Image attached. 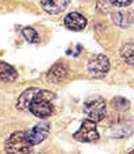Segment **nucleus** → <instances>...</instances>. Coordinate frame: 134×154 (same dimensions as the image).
<instances>
[{"mask_svg": "<svg viewBox=\"0 0 134 154\" xmlns=\"http://www.w3.org/2000/svg\"><path fill=\"white\" fill-rule=\"evenodd\" d=\"M54 100H56V95L53 92L38 89V92L34 95L31 103H30L29 111L34 116L46 119L54 112Z\"/></svg>", "mask_w": 134, "mask_h": 154, "instance_id": "obj_1", "label": "nucleus"}, {"mask_svg": "<svg viewBox=\"0 0 134 154\" xmlns=\"http://www.w3.org/2000/svg\"><path fill=\"white\" fill-rule=\"evenodd\" d=\"M33 146L26 131H15L5 142V152L7 154H33Z\"/></svg>", "mask_w": 134, "mask_h": 154, "instance_id": "obj_2", "label": "nucleus"}, {"mask_svg": "<svg viewBox=\"0 0 134 154\" xmlns=\"http://www.w3.org/2000/svg\"><path fill=\"white\" fill-rule=\"evenodd\" d=\"M84 114L88 116V119H92L95 122H100L103 120V118L107 114V104H106V100L100 96H95V97H91L84 103Z\"/></svg>", "mask_w": 134, "mask_h": 154, "instance_id": "obj_3", "label": "nucleus"}, {"mask_svg": "<svg viewBox=\"0 0 134 154\" xmlns=\"http://www.w3.org/2000/svg\"><path fill=\"white\" fill-rule=\"evenodd\" d=\"M88 73L95 79H102L110 70V61L104 54H95L88 60L87 64Z\"/></svg>", "mask_w": 134, "mask_h": 154, "instance_id": "obj_4", "label": "nucleus"}, {"mask_svg": "<svg viewBox=\"0 0 134 154\" xmlns=\"http://www.w3.org/2000/svg\"><path fill=\"white\" fill-rule=\"evenodd\" d=\"M73 139L79 142H96L99 141V133L96 130V122L92 119L83 120L79 131L73 134Z\"/></svg>", "mask_w": 134, "mask_h": 154, "instance_id": "obj_5", "label": "nucleus"}, {"mask_svg": "<svg viewBox=\"0 0 134 154\" xmlns=\"http://www.w3.org/2000/svg\"><path fill=\"white\" fill-rule=\"evenodd\" d=\"M49 133H50V125L48 122H41L35 125L30 131H27V138L33 145H39L48 138Z\"/></svg>", "mask_w": 134, "mask_h": 154, "instance_id": "obj_6", "label": "nucleus"}, {"mask_svg": "<svg viewBox=\"0 0 134 154\" xmlns=\"http://www.w3.org/2000/svg\"><path fill=\"white\" fill-rule=\"evenodd\" d=\"M68 75H69V70H68V66L65 64H54L53 66L49 69L48 75H46V80L50 84H61V82H65L68 79Z\"/></svg>", "mask_w": 134, "mask_h": 154, "instance_id": "obj_7", "label": "nucleus"}, {"mask_svg": "<svg viewBox=\"0 0 134 154\" xmlns=\"http://www.w3.org/2000/svg\"><path fill=\"white\" fill-rule=\"evenodd\" d=\"M64 24L67 29L72 30V31H81L86 29L87 26V19L79 12H70L65 16Z\"/></svg>", "mask_w": 134, "mask_h": 154, "instance_id": "obj_8", "label": "nucleus"}, {"mask_svg": "<svg viewBox=\"0 0 134 154\" xmlns=\"http://www.w3.org/2000/svg\"><path fill=\"white\" fill-rule=\"evenodd\" d=\"M70 0H41V7L50 15H57L67 10Z\"/></svg>", "mask_w": 134, "mask_h": 154, "instance_id": "obj_9", "label": "nucleus"}, {"mask_svg": "<svg viewBox=\"0 0 134 154\" xmlns=\"http://www.w3.org/2000/svg\"><path fill=\"white\" fill-rule=\"evenodd\" d=\"M38 92V88H29L26 89L18 99V103H16V107L22 111H29L30 108V103H31L34 95Z\"/></svg>", "mask_w": 134, "mask_h": 154, "instance_id": "obj_10", "label": "nucleus"}, {"mask_svg": "<svg viewBox=\"0 0 134 154\" xmlns=\"http://www.w3.org/2000/svg\"><path fill=\"white\" fill-rule=\"evenodd\" d=\"M18 73H16L15 68L11 66L10 64L5 62H0V80L4 82H12L16 80Z\"/></svg>", "mask_w": 134, "mask_h": 154, "instance_id": "obj_11", "label": "nucleus"}, {"mask_svg": "<svg viewBox=\"0 0 134 154\" xmlns=\"http://www.w3.org/2000/svg\"><path fill=\"white\" fill-rule=\"evenodd\" d=\"M121 57L127 65L134 68V41L125 43L121 49Z\"/></svg>", "mask_w": 134, "mask_h": 154, "instance_id": "obj_12", "label": "nucleus"}, {"mask_svg": "<svg viewBox=\"0 0 134 154\" xmlns=\"http://www.w3.org/2000/svg\"><path fill=\"white\" fill-rule=\"evenodd\" d=\"M111 106H113L114 109H117V111H127L130 107V101L126 100L125 97H121V96H117V97H114L113 100H111Z\"/></svg>", "mask_w": 134, "mask_h": 154, "instance_id": "obj_13", "label": "nucleus"}, {"mask_svg": "<svg viewBox=\"0 0 134 154\" xmlns=\"http://www.w3.org/2000/svg\"><path fill=\"white\" fill-rule=\"evenodd\" d=\"M22 32H23V37L26 38L27 42H30V43H38L39 42V35H38V32L35 31L33 27H24Z\"/></svg>", "mask_w": 134, "mask_h": 154, "instance_id": "obj_14", "label": "nucleus"}, {"mask_svg": "<svg viewBox=\"0 0 134 154\" xmlns=\"http://www.w3.org/2000/svg\"><path fill=\"white\" fill-rule=\"evenodd\" d=\"M110 3L115 7H129L133 3V0H110Z\"/></svg>", "mask_w": 134, "mask_h": 154, "instance_id": "obj_15", "label": "nucleus"}, {"mask_svg": "<svg viewBox=\"0 0 134 154\" xmlns=\"http://www.w3.org/2000/svg\"><path fill=\"white\" fill-rule=\"evenodd\" d=\"M129 154H134V150H132V152H130Z\"/></svg>", "mask_w": 134, "mask_h": 154, "instance_id": "obj_16", "label": "nucleus"}]
</instances>
